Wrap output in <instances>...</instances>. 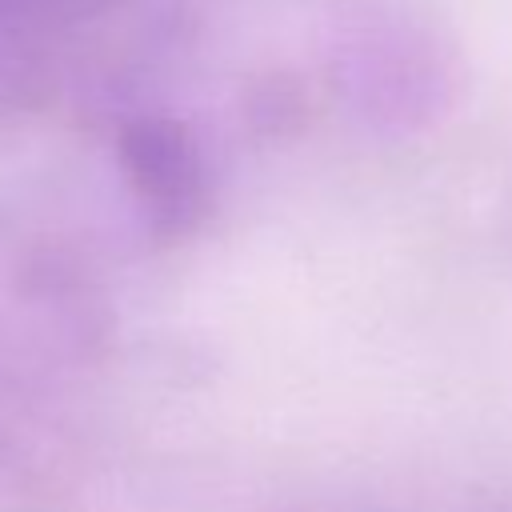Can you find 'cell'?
<instances>
[{
  "mask_svg": "<svg viewBox=\"0 0 512 512\" xmlns=\"http://www.w3.org/2000/svg\"><path fill=\"white\" fill-rule=\"evenodd\" d=\"M120 168L152 216L156 232L176 236L196 228L208 204V180L196 140L164 116L132 120L120 132Z\"/></svg>",
  "mask_w": 512,
  "mask_h": 512,
  "instance_id": "1",
  "label": "cell"
}]
</instances>
